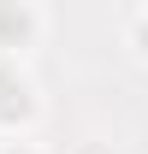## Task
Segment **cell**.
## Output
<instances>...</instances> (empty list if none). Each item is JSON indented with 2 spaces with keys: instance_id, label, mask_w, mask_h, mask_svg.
Listing matches in <instances>:
<instances>
[{
  "instance_id": "6da1fadb",
  "label": "cell",
  "mask_w": 148,
  "mask_h": 154,
  "mask_svg": "<svg viewBox=\"0 0 148 154\" xmlns=\"http://www.w3.org/2000/svg\"><path fill=\"white\" fill-rule=\"evenodd\" d=\"M42 119H48L42 83L24 65H0V142H30Z\"/></svg>"
},
{
  "instance_id": "7a4b0ae2",
  "label": "cell",
  "mask_w": 148,
  "mask_h": 154,
  "mask_svg": "<svg viewBox=\"0 0 148 154\" xmlns=\"http://www.w3.org/2000/svg\"><path fill=\"white\" fill-rule=\"evenodd\" d=\"M54 30V12L36 0H0V65H24Z\"/></svg>"
},
{
  "instance_id": "3957f363",
  "label": "cell",
  "mask_w": 148,
  "mask_h": 154,
  "mask_svg": "<svg viewBox=\"0 0 148 154\" xmlns=\"http://www.w3.org/2000/svg\"><path fill=\"white\" fill-rule=\"evenodd\" d=\"M119 36H125L130 59L148 65V6H125V12H119Z\"/></svg>"
},
{
  "instance_id": "277c9868",
  "label": "cell",
  "mask_w": 148,
  "mask_h": 154,
  "mask_svg": "<svg viewBox=\"0 0 148 154\" xmlns=\"http://www.w3.org/2000/svg\"><path fill=\"white\" fill-rule=\"evenodd\" d=\"M0 154H48V148H36V142H0Z\"/></svg>"
},
{
  "instance_id": "5b68a950",
  "label": "cell",
  "mask_w": 148,
  "mask_h": 154,
  "mask_svg": "<svg viewBox=\"0 0 148 154\" xmlns=\"http://www.w3.org/2000/svg\"><path fill=\"white\" fill-rule=\"evenodd\" d=\"M71 154H113V148H107V142H77Z\"/></svg>"
}]
</instances>
